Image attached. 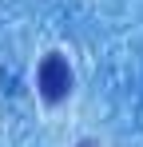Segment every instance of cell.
<instances>
[{"mask_svg":"<svg viewBox=\"0 0 143 147\" xmlns=\"http://www.w3.org/2000/svg\"><path fill=\"white\" fill-rule=\"evenodd\" d=\"M72 92V68L64 56H44V64H40V96L48 103H60V99Z\"/></svg>","mask_w":143,"mask_h":147,"instance_id":"cell-1","label":"cell"}]
</instances>
